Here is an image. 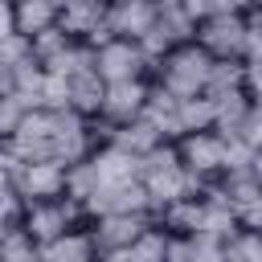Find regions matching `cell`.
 I'll return each mask as SVG.
<instances>
[{
	"label": "cell",
	"mask_w": 262,
	"mask_h": 262,
	"mask_svg": "<svg viewBox=\"0 0 262 262\" xmlns=\"http://www.w3.org/2000/svg\"><path fill=\"white\" fill-rule=\"evenodd\" d=\"M209 70H213V57H209V53H205L196 41H188V45L168 49V53H164V57L151 66L147 82H151V86H160L164 94H172L176 102H184V98L205 94Z\"/></svg>",
	"instance_id": "6da1fadb"
},
{
	"label": "cell",
	"mask_w": 262,
	"mask_h": 262,
	"mask_svg": "<svg viewBox=\"0 0 262 262\" xmlns=\"http://www.w3.org/2000/svg\"><path fill=\"white\" fill-rule=\"evenodd\" d=\"M139 184H143V192H147V201H151V213L164 209V205H172V201L196 196V192L205 188L201 180H192V176L180 168L172 143H160L156 151H147V156L139 160Z\"/></svg>",
	"instance_id": "7a4b0ae2"
},
{
	"label": "cell",
	"mask_w": 262,
	"mask_h": 262,
	"mask_svg": "<svg viewBox=\"0 0 262 262\" xmlns=\"http://www.w3.org/2000/svg\"><path fill=\"white\" fill-rule=\"evenodd\" d=\"M172 147H176V160H180V168H184L192 180H201V184H213V180H221V172H225V139H221L217 131L180 135Z\"/></svg>",
	"instance_id": "3957f363"
},
{
	"label": "cell",
	"mask_w": 262,
	"mask_h": 262,
	"mask_svg": "<svg viewBox=\"0 0 262 262\" xmlns=\"http://www.w3.org/2000/svg\"><path fill=\"white\" fill-rule=\"evenodd\" d=\"M78 225H86V217H82V205H74V201H37V205H25V213H20V229L29 233V242L33 246H45V242H53V237H61L66 229H78Z\"/></svg>",
	"instance_id": "277c9868"
},
{
	"label": "cell",
	"mask_w": 262,
	"mask_h": 262,
	"mask_svg": "<svg viewBox=\"0 0 262 262\" xmlns=\"http://www.w3.org/2000/svg\"><path fill=\"white\" fill-rule=\"evenodd\" d=\"M94 74L102 86H115V82H135V78H147L151 66L143 57V49L135 41H119V37H106L98 49H94Z\"/></svg>",
	"instance_id": "5b68a950"
},
{
	"label": "cell",
	"mask_w": 262,
	"mask_h": 262,
	"mask_svg": "<svg viewBox=\"0 0 262 262\" xmlns=\"http://www.w3.org/2000/svg\"><path fill=\"white\" fill-rule=\"evenodd\" d=\"M94 147H98V135H94L90 119H82L74 111H53V147H49V160H57L61 168H74Z\"/></svg>",
	"instance_id": "8992f818"
},
{
	"label": "cell",
	"mask_w": 262,
	"mask_h": 262,
	"mask_svg": "<svg viewBox=\"0 0 262 262\" xmlns=\"http://www.w3.org/2000/svg\"><path fill=\"white\" fill-rule=\"evenodd\" d=\"M147 78H135V82H115L102 90V106H98V119H94V135L102 131H115V127H127L143 115V102H147Z\"/></svg>",
	"instance_id": "52a82bcc"
},
{
	"label": "cell",
	"mask_w": 262,
	"mask_h": 262,
	"mask_svg": "<svg viewBox=\"0 0 262 262\" xmlns=\"http://www.w3.org/2000/svg\"><path fill=\"white\" fill-rule=\"evenodd\" d=\"M12 192L20 196V205H37V201H61L66 196V168L57 160H33L20 164L12 176Z\"/></svg>",
	"instance_id": "ba28073f"
},
{
	"label": "cell",
	"mask_w": 262,
	"mask_h": 262,
	"mask_svg": "<svg viewBox=\"0 0 262 262\" xmlns=\"http://www.w3.org/2000/svg\"><path fill=\"white\" fill-rule=\"evenodd\" d=\"M102 16H106V4L102 0H66V4H57V29L70 41H82L90 49H98L106 41Z\"/></svg>",
	"instance_id": "9c48e42d"
},
{
	"label": "cell",
	"mask_w": 262,
	"mask_h": 262,
	"mask_svg": "<svg viewBox=\"0 0 262 262\" xmlns=\"http://www.w3.org/2000/svg\"><path fill=\"white\" fill-rule=\"evenodd\" d=\"M156 20V4L151 0H115L106 4V16H102V29L106 37H119V41H139Z\"/></svg>",
	"instance_id": "30bf717a"
},
{
	"label": "cell",
	"mask_w": 262,
	"mask_h": 262,
	"mask_svg": "<svg viewBox=\"0 0 262 262\" xmlns=\"http://www.w3.org/2000/svg\"><path fill=\"white\" fill-rule=\"evenodd\" d=\"M147 225H151V217H94V221H86L98 254H123Z\"/></svg>",
	"instance_id": "8fae6325"
},
{
	"label": "cell",
	"mask_w": 262,
	"mask_h": 262,
	"mask_svg": "<svg viewBox=\"0 0 262 262\" xmlns=\"http://www.w3.org/2000/svg\"><path fill=\"white\" fill-rule=\"evenodd\" d=\"M90 172H94V184L98 188H115V184H127V180H139V160L123 156L119 147L111 143H98L90 156H86Z\"/></svg>",
	"instance_id": "7c38bea8"
},
{
	"label": "cell",
	"mask_w": 262,
	"mask_h": 262,
	"mask_svg": "<svg viewBox=\"0 0 262 262\" xmlns=\"http://www.w3.org/2000/svg\"><path fill=\"white\" fill-rule=\"evenodd\" d=\"M37 262H98V250L90 242V229L78 225V229H66L61 237L37 246Z\"/></svg>",
	"instance_id": "4fadbf2b"
},
{
	"label": "cell",
	"mask_w": 262,
	"mask_h": 262,
	"mask_svg": "<svg viewBox=\"0 0 262 262\" xmlns=\"http://www.w3.org/2000/svg\"><path fill=\"white\" fill-rule=\"evenodd\" d=\"M98 143H111V147H119L123 156H131V160H143L147 151H156L164 139L143 123V119H135V123H127V127H115V131H102L98 135Z\"/></svg>",
	"instance_id": "5bb4252c"
},
{
	"label": "cell",
	"mask_w": 262,
	"mask_h": 262,
	"mask_svg": "<svg viewBox=\"0 0 262 262\" xmlns=\"http://www.w3.org/2000/svg\"><path fill=\"white\" fill-rule=\"evenodd\" d=\"M53 25H57V4L53 0H20V4H12V33L16 37L33 41Z\"/></svg>",
	"instance_id": "9a60e30c"
},
{
	"label": "cell",
	"mask_w": 262,
	"mask_h": 262,
	"mask_svg": "<svg viewBox=\"0 0 262 262\" xmlns=\"http://www.w3.org/2000/svg\"><path fill=\"white\" fill-rule=\"evenodd\" d=\"M164 143H176L180 131H176V98L164 94L160 86H147V102H143V115H139Z\"/></svg>",
	"instance_id": "2e32d148"
},
{
	"label": "cell",
	"mask_w": 262,
	"mask_h": 262,
	"mask_svg": "<svg viewBox=\"0 0 262 262\" xmlns=\"http://www.w3.org/2000/svg\"><path fill=\"white\" fill-rule=\"evenodd\" d=\"M102 82H98V74L94 70H86V74H78V78H70V111L74 115H82V119H98V106H102Z\"/></svg>",
	"instance_id": "e0dca14e"
},
{
	"label": "cell",
	"mask_w": 262,
	"mask_h": 262,
	"mask_svg": "<svg viewBox=\"0 0 262 262\" xmlns=\"http://www.w3.org/2000/svg\"><path fill=\"white\" fill-rule=\"evenodd\" d=\"M213 115H217L213 98H205V94H196V98H184V102H176V131H180V135L213 131Z\"/></svg>",
	"instance_id": "ac0fdd59"
},
{
	"label": "cell",
	"mask_w": 262,
	"mask_h": 262,
	"mask_svg": "<svg viewBox=\"0 0 262 262\" xmlns=\"http://www.w3.org/2000/svg\"><path fill=\"white\" fill-rule=\"evenodd\" d=\"M164 250H168V233L151 221V225L127 246V258H131V262H164Z\"/></svg>",
	"instance_id": "d6986e66"
},
{
	"label": "cell",
	"mask_w": 262,
	"mask_h": 262,
	"mask_svg": "<svg viewBox=\"0 0 262 262\" xmlns=\"http://www.w3.org/2000/svg\"><path fill=\"white\" fill-rule=\"evenodd\" d=\"M0 262H37V246L29 242L20 225L0 229Z\"/></svg>",
	"instance_id": "ffe728a7"
},
{
	"label": "cell",
	"mask_w": 262,
	"mask_h": 262,
	"mask_svg": "<svg viewBox=\"0 0 262 262\" xmlns=\"http://www.w3.org/2000/svg\"><path fill=\"white\" fill-rule=\"evenodd\" d=\"M225 262H262V233L258 229H237L225 242Z\"/></svg>",
	"instance_id": "44dd1931"
},
{
	"label": "cell",
	"mask_w": 262,
	"mask_h": 262,
	"mask_svg": "<svg viewBox=\"0 0 262 262\" xmlns=\"http://www.w3.org/2000/svg\"><path fill=\"white\" fill-rule=\"evenodd\" d=\"M41 111H70V78L45 70V78H41Z\"/></svg>",
	"instance_id": "7402d4cb"
},
{
	"label": "cell",
	"mask_w": 262,
	"mask_h": 262,
	"mask_svg": "<svg viewBox=\"0 0 262 262\" xmlns=\"http://www.w3.org/2000/svg\"><path fill=\"white\" fill-rule=\"evenodd\" d=\"M29 45H33V57H37V61L45 66V61H53V57H57V53H61V49L70 45V37H66V33H61V29L53 25V29H45L41 37H33Z\"/></svg>",
	"instance_id": "603a6c76"
},
{
	"label": "cell",
	"mask_w": 262,
	"mask_h": 262,
	"mask_svg": "<svg viewBox=\"0 0 262 262\" xmlns=\"http://www.w3.org/2000/svg\"><path fill=\"white\" fill-rule=\"evenodd\" d=\"M188 254H192V262H225V242L205 237V233H192L188 237Z\"/></svg>",
	"instance_id": "cb8c5ba5"
},
{
	"label": "cell",
	"mask_w": 262,
	"mask_h": 262,
	"mask_svg": "<svg viewBox=\"0 0 262 262\" xmlns=\"http://www.w3.org/2000/svg\"><path fill=\"white\" fill-rule=\"evenodd\" d=\"M29 111H25V102L16 98V94H8V98H0V143L20 127V119H25Z\"/></svg>",
	"instance_id": "d4e9b609"
},
{
	"label": "cell",
	"mask_w": 262,
	"mask_h": 262,
	"mask_svg": "<svg viewBox=\"0 0 262 262\" xmlns=\"http://www.w3.org/2000/svg\"><path fill=\"white\" fill-rule=\"evenodd\" d=\"M29 57H33V45H29L25 37H16V33H12V37H4V41H0V66H8V70H12V66H20V61H29Z\"/></svg>",
	"instance_id": "484cf974"
},
{
	"label": "cell",
	"mask_w": 262,
	"mask_h": 262,
	"mask_svg": "<svg viewBox=\"0 0 262 262\" xmlns=\"http://www.w3.org/2000/svg\"><path fill=\"white\" fill-rule=\"evenodd\" d=\"M20 213H25V205H20V196L8 188V192H0V229H12V225H20Z\"/></svg>",
	"instance_id": "4316f807"
},
{
	"label": "cell",
	"mask_w": 262,
	"mask_h": 262,
	"mask_svg": "<svg viewBox=\"0 0 262 262\" xmlns=\"http://www.w3.org/2000/svg\"><path fill=\"white\" fill-rule=\"evenodd\" d=\"M8 94H16V78L8 66H0V98H8Z\"/></svg>",
	"instance_id": "83f0119b"
},
{
	"label": "cell",
	"mask_w": 262,
	"mask_h": 262,
	"mask_svg": "<svg viewBox=\"0 0 262 262\" xmlns=\"http://www.w3.org/2000/svg\"><path fill=\"white\" fill-rule=\"evenodd\" d=\"M4 37H12V4L0 0V41H4Z\"/></svg>",
	"instance_id": "f1b7e54d"
},
{
	"label": "cell",
	"mask_w": 262,
	"mask_h": 262,
	"mask_svg": "<svg viewBox=\"0 0 262 262\" xmlns=\"http://www.w3.org/2000/svg\"><path fill=\"white\" fill-rule=\"evenodd\" d=\"M98 262H131V258H127V250H123V254H98Z\"/></svg>",
	"instance_id": "f546056e"
}]
</instances>
